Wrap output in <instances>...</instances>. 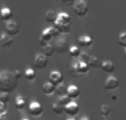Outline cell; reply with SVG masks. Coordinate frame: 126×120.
Here are the masks:
<instances>
[{
    "instance_id": "6da1fadb",
    "label": "cell",
    "mask_w": 126,
    "mask_h": 120,
    "mask_svg": "<svg viewBox=\"0 0 126 120\" xmlns=\"http://www.w3.org/2000/svg\"><path fill=\"white\" fill-rule=\"evenodd\" d=\"M18 87V78L15 73L10 71L0 72V90L11 93Z\"/></svg>"
},
{
    "instance_id": "7a4b0ae2",
    "label": "cell",
    "mask_w": 126,
    "mask_h": 120,
    "mask_svg": "<svg viewBox=\"0 0 126 120\" xmlns=\"http://www.w3.org/2000/svg\"><path fill=\"white\" fill-rule=\"evenodd\" d=\"M71 17L66 12L58 13L57 21L54 22V26L59 30L60 33H69L71 31Z\"/></svg>"
},
{
    "instance_id": "3957f363",
    "label": "cell",
    "mask_w": 126,
    "mask_h": 120,
    "mask_svg": "<svg viewBox=\"0 0 126 120\" xmlns=\"http://www.w3.org/2000/svg\"><path fill=\"white\" fill-rule=\"evenodd\" d=\"M59 34H60L59 30H58L54 25L46 28L43 31H42L41 35H40V39H39L40 45L42 46V45H44L46 43H49V42H50L52 39L59 36Z\"/></svg>"
},
{
    "instance_id": "277c9868",
    "label": "cell",
    "mask_w": 126,
    "mask_h": 120,
    "mask_svg": "<svg viewBox=\"0 0 126 120\" xmlns=\"http://www.w3.org/2000/svg\"><path fill=\"white\" fill-rule=\"evenodd\" d=\"M89 68L90 65L84 61H75L71 64L70 66V73H71L72 76H80V75L83 74H86L89 72Z\"/></svg>"
},
{
    "instance_id": "5b68a950",
    "label": "cell",
    "mask_w": 126,
    "mask_h": 120,
    "mask_svg": "<svg viewBox=\"0 0 126 120\" xmlns=\"http://www.w3.org/2000/svg\"><path fill=\"white\" fill-rule=\"evenodd\" d=\"M53 46H54L55 53H58V54H62V53L66 52V51H69L70 48L69 41H67V39L65 36L58 37L54 41V43H53Z\"/></svg>"
},
{
    "instance_id": "8992f818",
    "label": "cell",
    "mask_w": 126,
    "mask_h": 120,
    "mask_svg": "<svg viewBox=\"0 0 126 120\" xmlns=\"http://www.w3.org/2000/svg\"><path fill=\"white\" fill-rule=\"evenodd\" d=\"M73 10L78 17H84L87 13L89 7H87L86 2L84 0H76L73 4Z\"/></svg>"
},
{
    "instance_id": "52a82bcc",
    "label": "cell",
    "mask_w": 126,
    "mask_h": 120,
    "mask_svg": "<svg viewBox=\"0 0 126 120\" xmlns=\"http://www.w3.org/2000/svg\"><path fill=\"white\" fill-rule=\"evenodd\" d=\"M28 111L31 116L33 117H39L43 114V107L42 105L39 103L38 100H33L29 104V107H28Z\"/></svg>"
},
{
    "instance_id": "ba28073f",
    "label": "cell",
    "mask_w": 126,
    "mask_h": 120,
    "mask_svg": "<svg viewBox=\"0 0 126 120\" xmlns=\"http://www.w3.org/2000/svg\"><path fill=\"white\" fill-rule=\"evenodd\" d=\"M4 29H6V32L8 33L9 35L13 36V35H17L20 31V25L17 21H13V20H9V21H6V25H4Z\"/></svg>"
},
{
    "instance_id": "9c48e42d",
    "label": "cell",
    "mask_w": 126,
    "mask_h": 120,
    "mask_svg": "<svg viewBox=\"0 0 126 120\" xmlns=\"http://www.w3.org/2000/svg\"><path fill=\"white\" fill-rule=\"evenodd\" d=\"M49 57L47 55H44L43 53H38L34 57V66L39 70H43L48 66Z\"/></svg>"
},
{
    "instance_id": "30bf717a",
    "label": "cell",
    "mask_w": 126,
    "mask_h": 120,
    "mask_svg": "<svg viewBox=\"0 0 126 120\" xmlns=\"http://www.w3.org/2000/svg\"><path fill=\"white\" fill-rule=\"evenodd\" d=\"M79 111H80V107H79L78 103H75L73 100H71L67 105L64 106V112H66L70 117L76 116L79 114Z\"/></svg>"
},
{
    "instance_id": "8fae6325",
    "label": "cell",
    "mask_w": 126,
    "mask_h": 120,
    "mask_svg": "<svg viewBox=\"0 0 126 120\" xmlns=\"http://www.w3.org/2000/svg\"><path fill=\"white\" fill-rule=\"evenodd\" d=\"M118 86H120V81L115 76H109L104 83V87L106 90H114L118 88Z\"/></svg>"
},
{
    "instance_id": "7c38bea8",
    "label": "cell",
    "mask_w": 126,
    "mask_h": 120,
    "mask_svg": "<svg viewBox=\"0 0 126 120\" xmlns=\"http://www.w3.org/2000/svg\"><path fill=\"white\" fill-rule=\"evenodd\" d=\"M63 79H64V77H63V74L60 71H51L50 74H49V81L51 82L52 84H54L55 86L59 85V84H61L63 82Z\"/></svg>"
},
{
    "instance_id": "4fadbf2b",
    "label": "cell",
    "mask_w": 126,
    "mask_h": 120,
    "mask_svg": "<svg viewBox=\"0 0 126 120\" xmlns=\"http://www.w3.org/2000/svg\"><path fill=\"white\" fill-rule=\"evenodd\" d=\"M12 43H13V39L7 32L0 34V46L1 48H9Z\"/></svg>"
},
{
    "instance_id": "5bb4252c",
    "label": "cell",
    "mask_w": 126,
    "mask_h": 120,
    "mask_svg": "<svg viewBox=\"0 0 126 120\" xmlns=\"http://www.w3.org/2000/svg\"><path fill=\"white\" fill-rule=\"evenodd\" d=\"M78 43L82 48H89L93 44V40L90 35H81L78 37Z\"/></svg>"
},
{
    "instance_id": "9a60e30c",
    "label": "cell",
    "mask_w": 126,
    "mask_h": 120,
    "mask_svg": "<svg viewBox=\"0 0 126 120\" xmlns=\"http://www.w3.org/2000/svg\"><path fill=\"white\" fill-rule=\"evenodd\" d=\"M66 95L71 99H75L80 96V89H79V87L75 85H70V86H67V88H66Z\"/></svg>"
},
{
    "instance_id": "2e32d148",
    "label": "cell",
    "mask_w": 126,
    "mask_h": 120,
    "mask_svg": "<svg viewBox=\"0 0 126 120\" xmlns=\"http://www.w3.org/2000/svg\"><path fill=\"white\" fill-rule=\"evenodd\" d=\"M12 10H11L10 8H8V7H2L1 9H0V17H1V19L3 20V21H9V20L12 19Z\"/></svg>"
},
{
    "instance_id": "e0dca14e",
    "label": "cell",
    "mask_w": 126,
    "mask_h": 120,
    "mask_svg": "<svg viewBox=\"0 0 126 120\" xmlns=\"http://www.w3.org/2000/svg\"><path fill=\"white\" fill-rule=\"evenodd\" d=\"M101 67L107 74H112L115 71V65H114V63L112 61H103L101 63Z\"/></svg>"
},
{
    "instance_id": "ac0fdd59",
    "label": "cell",
    "mask_w": 126,
    "mask_h": 120,
    "mask_svg": "<svg viewBox=\"0 0 126 120\" xmlns=\"http://www.w3.org/2000/svg\"><path fill=\"white\" fill-rule=\"evenodd\" d=\"M55 89H57V86L54 85V84H52L50 81L47 82V83L43 84V86H42V90H43V93L46 95H52L55 93Z\"/></svg>"
},
{
    "instance_id": "d6986e66",
    "label": "cell",
    "mask_w": 126,
    "mask_h": 120,
    "mask_svg": "<svg viewBox=\"0 0 126 120\" xmlns=\"http://www.w3.org/2000/svg\"><path fill=\"white\" fill-rule=\"evenodd\" d=\"M42 48V53H43L44 55H47V56H52L53 54L55 53V50H54V46H53V44H50V43H46L44 45L41 46Z\"/></svg>"
},
{
    "instance_id": "ffe728a7",
    "label": "cell",
    "mask_w": 126,
    "mask_h": 120,
    "mask_svg": "<svg viewBox=\"0 0 126 120\" xmlns=\"http://www.w3.org/2000/svg\"><path fill=\"white\" fill-rule=\"evenodd\" d=\"M26 105H27V99L24 98L23 96H17L15 99V106L17 107V109L19 110H22L26 108Z\"/></svg>"
},
{
    "instance_id": "44dd1931",
    "label": "cell",
    "mask_w": 126,
    "mask_h": 120,
    "mask_svg": "<svg viewBox=\"0 0 126 120\" xmlns=\"http://www.w3.org/2000/svg\"><path fill=\"white\" fill-rule=\"evenodd\" d=\"M57 18H58V13L53 10H50L46 13V21L49 22V23H53L57 21Z\"/></svg>"
},
{
    "instance_id": "7402d4cb",
    "label": "cell",
    "mask_w": 126,
    "mask_h": 120,
    "mask_svg": "<svg viewBox=\"0 0 126 120\" xmlns=\"http://www.w3.org/2000/svg\"><path fill=\"white\" fill-rule=\"evenodd\" d=\"M101 63H102V62L100 61V59H98L97 56H95V55H90V59H89V61H87V64H89L90 66H92V67H98V66H101Z\"/></svg>"
},
{
    "instance_id": "603a6c76",
    "label": "cell",
    "mask_w": 126,
    "mask_h": 120,
    "mask_svg": "<svg viewBox=\"0 0 126 120\" xmlns=\"http://www.w3.org/2000/svg\"><path fill=\"white\" fill-rule=\"evenodd\" d=\"M24 76H26V78L28 79V81H33V79H35V77H37V74H35V71L33 70V68L28 67L24 71Z\"/></svg>"
},
{
    "instance_id": "cb8c5ba5",
    "label": "cell",
    "mask_w": 126,
    "mask_h": 120,
    "mask_svg": "<svg viewBox=\"0 0 126 120\" xmlns=\"http://www.w3.org/2000/svg\"><path fill=\"white\" fill-rule=\"evenodd\" d=\"M52 110L54 114L57 115H62L64 112V106H62L60 103H53L52 104Z\"/></svg>"
},
{
    "instance_id": "d4e9b609",
    "label": "cell",
    "mask_w": 126,
    "mask_h": 120,
    "mask_svg": "<svg viewBox=\"0 0 126 120\" xmlns=\"http://www.w3.org/2000/svg\"><path fill=\"white\" fill-rule=\"evenodd\" d=\"M69 53L72 57H79L81 54V51H80V48L76 45H71L69 48Z\"/></svg>"
},
{
    "instance_id": "484cf974",
    "label": "cell",
    "mask_w": 126,
    "mask_h": 120,
    "mask_svg": "<svg viewBox=\"0 0 126 120\" xmlns=\"http://www.w3.org/2000/svg\"><path fill=\"white\" fill-rule=\"evenodd\" d=\"M71 100H72V99L70 98L66 94H63V95H60V96H59L58 103H60L62 106H65V105H67V104H69Z\"/></svg>"
},
{
    "instance_id": "4316f807",
    "label": "cell",
    "mask_w": 126,
    "mask_h": 120,
    "mask_svg": "<svg viewBox=\"0 0 126 120\" xmlns=\"http://www.w3.org/2000/svg\"><path fill=\"white\" fill-rule=\"evenodd\" d=\"M9 100H10V93L2 92L1 94H0V101H1V103H3L4 105H6V104L9 103Z\"/></svg>"
},
{
    "instance_id": "83f0119b",
    "label": "cell",
    "mask_w": 126,
    "mask_h": 120,
    "mask_svg": "<svg viewBox=\"0 0 126 120\" xmlns=\"http://www.w3.org/2000/svg\"><path fill=\"white\" fill-rule=\"evenodd\" d=\"M101 114H102L103 117L106 118L110 114H111V107L109 105H102L101 106Z\"/></svg>"
},
{
    "instance_id": "f1b7e54d",
    "label": "cell",
    "mask_w": 126,
    "mask_h": 120,
    "mask_svg": "<svg viewBox=\"0 0 126 120\" xmlns=\"http://www.w3.org/2000/svg\"><path fill=\"white\" fill-rule=\"evenodd\" d=\"M66 86L63 84V82L61 84H59V85H57V89H55V92L59 94V96L60 95H63V94H66Z\"/></svg>"
},
{
    "instance_id": "f546056e",
    "label": "cell",
    "mask_w": 126,
    "mask_h": 120,
    "mask_svg": "<svg viewBox=\"0 0 126 120\" xmlns=\"http://www.w3.org/2000/svg\"><path fill=\"white\" fill-rule=\"evenodd\" d=\"M118 44L123 48H126V32H122L118 35Z\"/></svg>"
},
{
    "instance_id": "4dcf8cb0",
    "label": "cell",
    "mask_w": 126,
    "mask_h": 120,
    "mask_svg": "<svg viewBox=\"0 0 126 120\" xmlns=\"http://www.w3.org/2000/svg\"><path fill=\"white\" fill-rule=\"evenodd\" d=\"M80 60L81 61H84V62H86L87 63V61H89V59H90V54H87V53H85V52H81V54H80Z\"/></svg>"
},
{
    "instance_id": "1f68e13d",
    "label": "cell",
    "mask_w": 126,
    "mask_h": 120,
    "mask_svg": "<svg viewBox=\"0 0 126 120\" xmlns=\"http://www.w3.org/2000/svg\"><path fill=\"white\" fill-rule=\"evenodd\" d=\"M75 1L76 0H61V2L64 6H73Z\"/></svg>"
},
{
    "instance_id": "d6a6232c",
    "label": "cell",
    "mask_w": 126,
    "mask_h": 120,
    "mask_svg": "<svg viewBox=\"0 0 126 120\" xmlns=\"http://www.w3.org/2000/svg\"><path fill=\"white\" fill-rule=\"evenodd\" d=\"M4 111H6V105H4L3 103H1V101H0V115L4 114Z\"/></svg>"
},
{
    "instance_id": "836d02e7",
    "label": "cell",
    "mask_w": 126,
    "mask_h": 120,
    "mask_svg": "<svg viewBox=\"0 0 126 120\" xmlns=\"http://www.w3.org/2000/svg\"><path fill=\"white\" fill-rule=\"evenodd\" d=\"M13 73H15L16 77H17V78H18V79H19V78H20V77H21V76H22V73H21V71H19V70H16V71H15V72H13Z\"/></svg>"
},
{
    "instance_id": "e575fe53",
    "label": "cell",
    "mask_w": 126,
    "mask_h": 120,
    "mask_svg": "<svg viewBox=\"0 0 126 120\" xmlns=\"http://www.w3.org/2000/svg\"><path fill=\"white\" fill-rule=\"evenodd\" d=\"M80 120H91L89 118V117H86V116H84V117H82V118H81Z\"/></svg>"
},
{
    "instance_id": "d590c367",
    "label": "cell",
    "mask_w": 126,
    "mask_h": 120,
    "mask_svg": "<svg viewBox=\"0 0 126 120\" xmlns=\"http://www.w3.org/2000/svg\"><path fill=\"white\" fill-rule=\"evenodd\" d=\"M112 99H113V100H116V99H117V97L114 96V95H113V96H112Z\"/></svg>"
},
{
    "instance_id": "8d00e7d4",
    "label": "cell",
    "mask_w": 126,
    "mask_h": 120,
    "mask_svg": "<svg viewBox=\"0 0 126 120\" xmlns=\"http://www.w3.org/2000/svg\"><path fill=\"white\" fill-rule=\"evenodd\" d=\"M66 120H76L75 118H73V117H70V118H67Z\"/></svg>"
},
{
    "instance_id": "74e56055",
    "label": "cell",
    "mask_w": 126,
    "mask_h": 120,
    "mask_svg": "<svg viewBox=\"0 0 126 120\" xmlns=\"http://www.w3.org/2000/svg\"><path fill=\"white\" fill-rule=\"evenodd\" d=\"M21 120H30V119H29V118H27V117H24V118H22Z\"/></svg>"
},
{
    "instance_id": "f35d334b",
    "label": "cell",
    "mask_w": 126,
    "mask_h": 120,
    "mask_svg": "<svg viewBox=\"0 0 126 120\" xmlns=\"http://www.w3.org/2000/svg\"><path fill=\"white\" fill-rule=\"evenodd\" d=\"M124 55H125V59H126V48H125V51H124Z\"/></svg>"
}]
</instances>
